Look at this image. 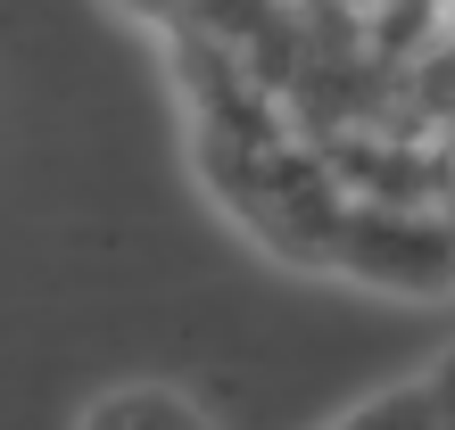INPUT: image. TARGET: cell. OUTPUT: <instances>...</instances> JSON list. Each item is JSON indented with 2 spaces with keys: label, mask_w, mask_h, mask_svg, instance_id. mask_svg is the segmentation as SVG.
<instances>
[{
  "label": "cell",
  "mask_w": 455,
  "mask_h": 430,
  "mask_svg": "<svg viewBox=\"0 0 455 430\" xmlns=\"http://www.w3.org/2000/svg\"><path fill=\"white\" fill-rule=\"evenodd\" d=\"M84 430H216L182 389H157V381H132V389H108L100 406L84 414Z\"/></svg>",
  "instance_id": "1"
},
{
  "label": "cell",
  "mask_w": 455,
  "mask_h": 430,
  "mask_svg": "<svg viewBox=\"0 0 455 430\" xmlns=\"http://www.w3.org/2000/svg\"><path fill=\"white\" fill-rule=\"evenodd\" d=\"M141 9H166V0H141Z\"/></svg>",
  "instance_id": "2"
}]
</instances>
